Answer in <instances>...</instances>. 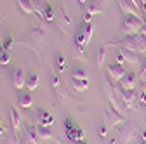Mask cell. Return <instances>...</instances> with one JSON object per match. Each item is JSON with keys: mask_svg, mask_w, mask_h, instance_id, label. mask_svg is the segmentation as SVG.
<instances>
[{"mask_svg": "<svg viewBox=\"0 0 146 144\" xmlns=\"http://www.w3.org/2000/svg\"><path fill=\"white\" fill-rule=\"evenodd\" d=\"M38 135H40V141H50L54 137L52 130L49 127H44V125H40V127H38Z\"/></svg>", "mask_w": 146, "mask_h": 144, "instance_id": "603a6c76", "label": "cell"}, {"mask_svg": "<svg viewBox=\"0 0 146 144\" xmlns=\"http://www.w3.org/2000/svg\"><path fill=\"white\" fill-rule=\"evenodd\" d=\"M141 35L146 37V14H144V24H143V30H141Z\"/></svg>", "mask_w": 146, "mask_h": 144, "instance_id": "8d00e7d4", "label": "cell"}, {"mask_svg": "<svg viewBox=\"0 0 146 144\" xmlns=\"http://www.w3.org/2000/svg\"><path fill=\"white\" fill-rule=\"evenodd\" d=\"M141 11L143 14H146V0H141Z\"/></svg>", "mask_w": 146, "mask_h": 144, "instance_id": "74e56055", "label": "cell"}, {"mask_svg": "<svg viewBox=\"0 0 146 144\" xmlns=\"http://www.w3.org/2000/svg\"><path fill=\"white\" fill-rule=\"evenodd\" d=\"M56 19L59 21V26H61V30L64 31L66 30V26H70V23H71V19H70V16L68 14H64V11L59 7L58 9V14H56Z\"/></svg>", "mask_w": 146, "mask_h": 144, "instance_id": "2e32d148", "label": "cell"}, {"mask_svg": "<svg viewBox=\"0 0 146 144\" xmlns=\"http://www.w3.org/2000/svg\"><path fill=\"white\" fill-rule=\"evenodd\" d=\"M50 82H52V87H54V89H59V87H61V82H59V78H58L56 75H52Z\"/></svg>", "mask_w": 146, "mask_h": 144, "instance_id": "1f68e13d", "label": "cell"}, {"mask_svg": "<svg viewBox=\"0 0 146 144\" xmlns=\"http://www.w3.org/2000/svg\"><path fill=\"white\" fill-rule=\"evenodd\" d=\"M64 129H66V132H68V134H70V132L73 130V125H71V120H66V122H64Z\"/></svg>", "mask_w": 146, "mask_h": 144, "instance_id": "d6a6232c", "label": "cell"}, {"mask_svg": "<svg viewBox=\"0 0 146 144\" xmlns=\"http://www.w3.org/2000/svg\"><path fill=\"white\" fill-rule=\"evenodd\" d=\"M78 144H87V142H85V141H80V142H78Z\"/></svg>", "mask_w": 146, "mask_h": 144, "instance_id": "7bdbcfd3", "label": "cell"}, {"mask_svg": "<svg viewBox=\"0 0 146 144\" xmlns=\"http://www.w3.org/2000/svg\"><path fill=\"white\" fill-rule=\"evenodd\" d=\"M42 17L45 21H49V23H52L54 19H56V14H54V9L49 5V4H45V7H44V12H42Z\"/></svg>", "mask_w": 146, "mask_h": 144, "instance_id": "cb8c5ba5", "label": "cell"}, {"mask_svg": "<svg viewBox=\"0 0 146 144\" xmlns=\"http://www.w3.org/2000/svg\"><path fill=\"white\" fill-rule=\"evenodd\" d=\"M17 104H19L21 108H31V104H33V97H31V94L30 92H26V90H19V94H17Z\"/></svg>", "mask_w": 146, "mask_h": 144, "instance_id": "4fadbf2b", "label": "cell"}, {"mask_svg": "<svg viewBox=\"0 0 146 144\" xmlns=\"http://www.w3.org/2000/svg\"><path fill=\"white\" fill-rule=\"evenodd\" d=\"M26 87H28V90H35V89L38 87V75H36V73H30L26 77Z\"/></svg>", "mask_w": 146, "mask_h": 144, "instance_id": "44dd1931", "label": "cell"}, {"mask_svg": "<svg viewBox=\"0 0 146 144\" xmlns=\"http://www.w3.org/2000/svg\"><path fill=\"white\" fill-rule=\"evenodd\" d=\"M120 89H125V90H136V85H137V77L134 71H127L123 75V78L118 82Z\"/></svg>", "mask_w": 146, "mask_h": 144, "instance_id": "9c48e42d", "label": "cell"}, {"mask_svg": "<svg viewBox=\"0 0 146 144\" xmlns=\"http://www.w3.org/2000/svg\"><path fill=\"white\" fill-rule=\"evenodd\" d=\"M71 80H87V71L82 66H77L71 69Z\"/></svg>", "mask_w": 146, "mask_h": 144, "instance_id": "ffe728a7", "label": "cell"}, {"mask_svg": "<svg viewBox=\"0 0 146 144\" xmlns=\"http://www.w3.org/2000/svg\"><path fill=\"white\" fill-rule=\"evenodd\" d=\"M87 87H89L87 80H73V89H75L77 92H84V90H87Z\"/></svg>", "mask_w": 146, "mask_h": 144, "instance_id": "4316f807", "label": "cell"}, {"mask_svg": "<svg viewBox=\"0 0 146 144\" xmlns=\"http://www.w3.org/2000/svg\"><path fill=\"white\" fill-rule=\"evenodd\" d=\"M75 47H77L78 54H84V50H85V47H87V40H85V37H84L82 30H78V31L75 33Z\"/></svg>", "mask_w": 146, "mask_h": 144, "instance_id": "9a60e30c", "label": "cell"}, {"mask_svg": "<svg viewBox=\"0 0 146 144\" xmlns=\"http://www.w3.org/2000/svg\"><path fill=\"white\" fill-rule=\"evenodd\" d=\"M132 2H134V4H136L139 9H141V0H132ZM141 12H143V11H141ZM143 16H144V14H143Z\"/></svg>", "mask_w": 146, "mask_h": 144, "instance_id": "ab89813d", "label": "cell"}, {"mask_svg": "<svg viewBox=\"0 0 146 144\" xmlns=\"http://www.w3.org/2000/svg\"><path fill=\"white\" fill-rule=\"evenodd\" d=\"M0 21H2V14H0Z\"/></svg>", "mask_w": 146, "mask_h": 144, "instance_id": "ee69618b", "label": "cell"}, {"mask_svg": "<svg viewBox=\"0 0 146 144\" xmlns=\"http://www.w3.org/2000/svg\"><path fill=\"white\" fill-rule=\"evenodd\" d=\"M77 2H78V4H80V5H85V4H87V2H89V0H77Z\"/></svg>", "mask_w": 146, "mask_h": 144, "instance_id": "60d3db41", "label": "cell"}, {"mask_svg": "<svg viewBox=\"0 0 146 144\" xmlns=\"http://www.w3.org/2000/svg\"><path fill=\"white\" fill-rule=\"evenodd\" d=\"M2 47H4L5 50H11V49L14 47V40H12V37H5V40H4V44H2Z\"/></svg>", "mask_w": 146, "mask_h": 144, "instance_id": "f546056e", "label": "cell"}, {"mask_svg": "<svg viewBox=\"0 0 146 144\" xmlns=\"http://www.w3.org/2000/svg\"><path fill=\"white\" fill-rule=\"evenodd\" d=\"M137 130H139V129L136 127L132 122H123V123H120L118 127H117V137L120 139L122 144H129V142L136 137Z\"/></svg>", "mask_w": 146, "mask_h": 144, "instance_id": "3957f363", "label": "cell"}, {"mask_svg": "<svg viewBox=\"0 0 146 144\" xmlns=\"http://www.w3.org/2000/svg\"><path fill=\"white\" fill-rule=\"evenodd\" d=\"M31 4H33V9L36 12V16H40L42 17V12H44V7H45V0H31Z\"/></svg>", "mask_w": 146, "mask_h": 144, "instance_id": "484cf974", "label": "cell"}, {"mask_svg": "<svg viewBox=\"0 0 146 144\" xmlns=\"http://www.w3.org/2000/svg\"><path fill=\"white\" fill-rule=\"evenodd\" d=\"M17 5H19V9L25 12V14H36L35 9H33V4H31V0H16Z\"/></svg>", "mask_w": 146, "mask_h": 144, "instance_id": "d6986e66", "label": "cell"}, {"mask_svg": "<svg viewBox=\"0 0 146 144\" xmlns=\"http://www.w3.org/2000/svg\"><path fill=\"white\" fill-rule=\"evenodd\" d=\"M108 45H111V47H123V49L134 50V52H137V54H143V52H146V37H143L141 33H136V35H123V37L118 38V40L108 42Z\"/></svg>", "mask_w": 146, "mask_h": 144, "instance_id": "6da1fadb", "label": "cell"}, {"mask_svg": "<svg viewBox=\"0 0 146 144\" xmlns=\"http://www.w3.org/2000/svg\"><path fill=\"white\" fill-rule=\"evenodd\" d=\"M23 130V141L26 144H40V135H38V127L35 125H25L21 129Z\"/></svg>", "mask_w": 146, "mask_h": 144, "instance_id": "5b68a950", "label": "cell"}, {"mask_svg": "<svg viewBox=\"0 0 146 144\" xmlns=\"http://www.w3.org/2000/svg\"><path fill=\"white\" fill-rule=\"evenodd\" d=\"M2 134H4V127L0 125V137H2Z\"/></svg>", "mask_w": 146, "mask_h": 144, "instance_id": "b9f144b4", "label": "cell"}, {"mask_svg": "<svg viewBox=\"0 0 146 144\" xmlns=\"http://www.w3.org/2000/svg\"><path fill=\"white\" fill-rule=\"evenodd\" d=\"M108 127H110L108 123H101V127H99V135L101 137H106L108 135Z\"/></svg>", "mask_w": 146, "mask_h": 144, "instance_id": "4dcf8cb0", "label": "cell"}, {"mask_svg": "<svg viewBox=\"0 0 146 144\" xmlns=\"http://www.w3.org/2000/svg\"><path fill=\"white\" fill-rule=\"evenodd\" d=\"M11 78H12V85L17 89V90H23V87L26 85V77H25V71H23L21 68H14V69H12Z\"/></svg>", "mask_w": 146, "mask_h": 144, "instance_id": "8fae6325", "label": "cell"}, {"mask_svg": "<svg viewBox=\"0 0 146 144\" xmlns=\"http://www.w3.org/2000/svg\"><path fill=\"white\" fill-rule=\"evenodd\" d=\"M104 59H106V47H98V50H96V64L101 68L104 64Z\"/></svg>", "mask_w": 146, "mask_h": 144, "instance_id": "d4e9b609", "label": "cell"}, {"mask_svg": "<svg viewBox=\"0 0 146 144\" xmlns=\"http://www.w3.org/2000/svg\"><path fill=\"white\" fill-rule=\"evenodd\" d=\"M139 101H141L143 104H146V92H141V94H139Z\"/></svg>", "mask_w": 146, "mask_h": 144, "instance_id": "d590c367", "label": "cell"}, {"mask_svg": "<svg viewBox=\"0 0 146 144\" xmlns=\"http://www.w3.org/2000/svg\"><path fill=\"white\" fill-rule=\"evenodd\" d=\"M36 118H38L40 125H44V127H50L54 122V116L45 110H36Z\"/></svg>", "mask_w": 146, "mask_h": 144, "instance_id": "5bb4252c", "label": "cell"}, {"mask_svg": "<svg viewBox=\"0 0 146 144\" xmlns=\"http://www.w3.org/2000/svg\"><path fill=\"white\" fill-rule=\"evenodd\" d=\"M9 61H11V57H9V54H7V50L0 45V64L2 66H5V64H9Z\"/></svg>", "mask_w": 146, "mask_h": 144, "instance_id": "f1b7e54d", "label": "cell"}, {"mask_svg": "<svg viewBox=\"0 0 146 144\" xmlns=\"http://www.w3.org/2000/svg\"><path fill=\"white\" fill-rule=\"evenodd\" d=\"M0 75H2V73H0Z\"/></svg>", "mask_w": 146, "mask_h": 144, "instance_id": "bcb514c9", "label": "cell"}, {"mask_svg": "<svg viewBox=\"0 0 146 144\" xmlns=\"http://www.w3.org/2000/svg\"><path fill=\"white\" fill-rule=\"evenodd\" d=\"M118 90H120L123 106L129 108V110H132V108L136 106V102H137V92L136 90H125V89H118Z\"/></svg>", "mask_w": 146, "mask_h": 144, "instance_id": "ba28073f", "label": "cell"}, {"mask_svg": "<svg viewBox=\"0 0 146 144\" xmlns=\"http://www.w3.org/2000/svg\"><path fill=\"white\" fill-rule=\"evenodd\" d=\"M56 64H58V71H61V73L66 69V59H64L63 54H58L56 56Z\"/></svg>", "mask_w": 146, "mask_h": 144, "instance_id": "83f0119b", "label": "cell"}, {"mask_svg": "<svg viewBox=\"0 0 146 144\" xmlns=\"http://www.w3.org/2000/svg\"><path fill=\"white\" fill-rule=\"evenodd\" d=\"M87 14H90V16H101L103 14V7L96 2V0H89V2H87Z\"/></svg>", "mask_w": 146, "mask_h": 144, "instance_id": "e0dca14e", "label": "cell"}, {"mask_svg": "<svg viewBox=\"0 0 146 144\" xmlns=\"http://www.w3.org/2000/svg\"><path fill=\"white\" fill-rule=\"evenodd\" d=\"M117 63H120V64H123L125 63V59H123V56H122V54L117 50Z\"/></svg>", "mask_w": 146, "mask_h": 144, "instance_id": "836d02e7", "label": "cell"}, {"mask_svg": "<svg viewBox=\"0 0 146 144\" xmlns=\"http://www.w3.org/2000/svg\"><path fill=\"white\" fill-rule=\"evenodd\" d=\"M117 4H118L120 11H122L123 14H134V16H141V17H143L141 9L132 2V0H117Z\"/></svg>", "mask_w": 146, "mask_h": 144, "instance_id": "52a82bcc", "label": "cell"}, {"mask_svg": "<svg viewBox=\"0 0 146 144\" xmlns=\"http://www.w3.org/2000/svg\"><path fill=\"white\" fill-rule=\"evenodd\" d=\"M143 24H144V19L141 16L125 14L123 21H122V31H123V35H136V33H141Z\"/></svg>", "mask_w": 146, "mask_h": 144, "instance_id": "7a4b0ae2", "label": "cell"}, {"mask_svg": "<svg viewBox=\"0 0 146 144\" xmlns=\"http://www.w3.org/2000/svg\"><path fill=\"white\" fill-rule=\"evenodd\" d=\"M141 69H143V73H146V57H144L143 63H141Z\"/></svg>", "mask_w": 146, "mask_h": 144, "instance_id": "f35d334b", "label": "cell"}, {"mask_svg": "<svg viewBox=\"0 0 146 144\" xmlns=\"http://www.w3.org/2000/svg\"><path fill=\"white\" fill-rule=\"evenodd\" d=\"M80 30H82V33H84V37H85V40H87V44L90 42V38H92V33H94V26H92V23H82L80 24Z\"/></svg>", "mask_w": 146, "mask_h": 144, "instance_id": "ac0fdd59", "label": "cell"}, {"mask_svg": "<svg viewBox=\"0 0 146 144\" xmlns=\"http://www.w3.org/2000/svg\"><path fill=\"white\" fill-rule=\"evenodd\" d=\"M118 52L123 56V59H125V63H129L131 66H141V57L137 56V52H134V50H129V49H123V47H118Z\"/></svg>", "mask_w": 146, "mask_h": 144, "instance_id": "30bf717a", "label": "cell"}, {"mask_svg": "<svg viewBox=\"0 0 146 144\" xmlns=\"http://www.w3.org/2000/svg\"><path fill=\"white\" fill-rule=\"evenodd\" d=\"M125 120H123V116L120 115V111L117 110V108L110 102L108 106H106V123L110 125V127H118L120 123H123Z\"/></svg>", "mask_w": 146, "mask_h": 144, "instance_id": "277c9868", "label": "cell"}, {"mask_svg": "<svg viewBox=\"0 0 146 144\" xmlns=\"http://www.w3.org/2000/svg\"><path fill=\"white\" fill-rule=\"evenodd\" d=\"M101 2H108V0H101Z\"/></svg>", "mask_w": 146, "mask_h": 144, "instance_id": "f6af8a7d", "label": "cell"}, {"mask_svg": "<svg viewBox=\"0 0 146 144\" xmlns=\"http://www.w3.org/2000/svg\"><path fill=\"white\" fill-rule=\"evenodd\" d=\"M108 144H122V142H120L118 137H110V142Z\"/></svg>", "mask_w": 146, "mask_h": 144, "instance_id": "e575fe53", "label": "cell"}, {"mask_svg": "<svg viewBox=\"0 0 146 144\" xmlns=\"http://www.w3.org/2000/svg\"><path fill=\"white\" fill-rule=\"evenodd\" d=\"M9 116H11L12 132H14V135H17V130L21 129V115H19V111H16L14 108H11V110H9Z\"/></svg>", "mask_w": 146, "mask_h": 144, "instance_id": "7c38bea8", "label": "cell"}, {"mask_svg": "<svg viewBox=\"0 0 146 144\" xmlns=\"http://www.w3.org/2000/svg\"><path fill=\"white\" fill-rule=\"evenodd\" d=\"M44 35H45V31H44L42 28H33L31 33H30V38H31L35 44H40L42 38H44Z\"/></svg>", "mask_w": 146, "mask_h": 144, "instance_id": "7402d4cb", "label": "cell"}, {"mask_svg": "<svg viewBox=\"0 0 146 144\" xmlns=\"http://www.w3.org/2000/svg\"><path fill=\"white\" fill-rule=\"evenodd\" d=\"M106 71H108V77L111 78L113 82H120L122 78H123V75L127 73V69H123V64H120V63H110L108 64V68H106Z\"/></svg>", "mask_w": 146, "mask_h": 144, "instance_id": "8992f818", "label": "cell"}]
</instances>
